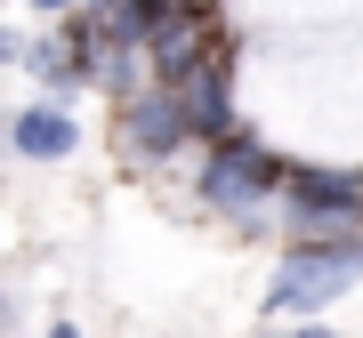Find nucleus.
Masks as SVG:
<instances>
[{"label": "nucleus", "mask_w": 363, "mask_h": 338, "mask_svg": "<svg viewBox=\"0 0 363 338\" xmlns=\"http://www.w3.org/2000/svg\"><path fill=\"white\" fill-rule=\"evenodd\" d=\"M73 145H81V129L57 113V105H33V113L16 121V153H33V161H65Z\"/></svg>", "instance_id": "nucleus-5"}, {"label": "nucleus", "mask_w": 363, "mask_h": 338, "mask_svg": "<svg viewBox=\"0 0 363 338\" xmlns=\"http://www.w3.org/2000/svg\"><path fill=\"white\" fill-rule=\"evenodd\" d=\"M178 105H186V129H202V137H234V113H226V57H210L202 81H194Z\"/></svg>", "instance_id": "nucleus-4"}, {"label": "nucleus", "mask_w": 363, "mask_h": 338, "mask_svg": "<svg viewBox=\"0 0 363 338\" xmlns=\"http://www.w3.org/2000/svg\"><path fill=\"white\" fill-rule=\"evenodd\" d=\"M9 57H16V40H9V33H0V65H9Z\"/></svg>", "instance_id": "nucleus-7"}, {"label": "nucleus", "mask_w": 363, "mask_h": 338, "mask_svg": "<svg viewBox=\"0 0 363 338\" xmlns=\"http://www.w3.org/2000/svg\"><path fill=\"white\" fill-rule=\"evenodd\" d=\"M363 274V242H323V250H291V266L274 274V290H267V314H315V306H331L339 290H347Z\"/></svg>", "instance_id": "nucleus-1"}, {"label": "nucleus", "mask_w": 363, "mask_h": 338, "mask_svg": "<svg viewBox=\"0 0 363 338\" xmlns=\"http://www.w3.org/2000/svg\"><path fill=\"white\" fill-rule=\"evenodd\" d=\"M49 338H81V330H73V322H57V330H49Z\"/></svg>", "instance_id": "nucleus-8"}, {"label": "nucleus", "mask_w": 363, "mask_h": 338, "mask_svg": "<svg viewBox=\"0 0 363 338\" xmlns=\"http://www.w3.org/2000/svg\"><path fill=\"white\" fill-rule=\"evenodd\" d=\"M178 137H186V105L178 97H145L130 113V145H138V153H169Z\"/></svg>", "instance_id": "nucleus-6"}, {"label": "nucleus", "mask_w": 363, "mask_h": 338, "mask_svg": "<svg viewBox=\"0 0 363 338\" xmlns=\"http://www.w3.org/2000/svg\"><path fill=\"white\" fill-rule=\"evenodd\" d=\"M274 185H283V161L259 153V145H234V137H218V153H210V169H202V194L210 202H234V209L267 202Z\"/></svg>", "instance_id": "nucleus-2"}, {"label": "nucleus", "mask_w": 363, "mask_h": 338, "mask_svg": "<svg viewBox=\"0 0 363 338\" xmlns=\"http://www.w3.org/2000/svg\"><path fill=\"white\" fill-rule=\"evenodd\" d=\"M355 202H363V185H355V177H298V185H291V218H298V226L355 218Z\"/></svg>", "instance_id": "nucleus-3"}, {"label": "nucleus", "mask_w": 363, "mask_h": 338, "mask_svg": "<svg viewBox=\"0 0 363 338\" xmlns=\"http://www.w3.org/2000/svg\"><path fill=\"white\" fill-rule=\"evenodd\" d=\"M33 8H65V0H33Z\"/></svg>", "instance_id": "nucleus-9"}]
</instances>
